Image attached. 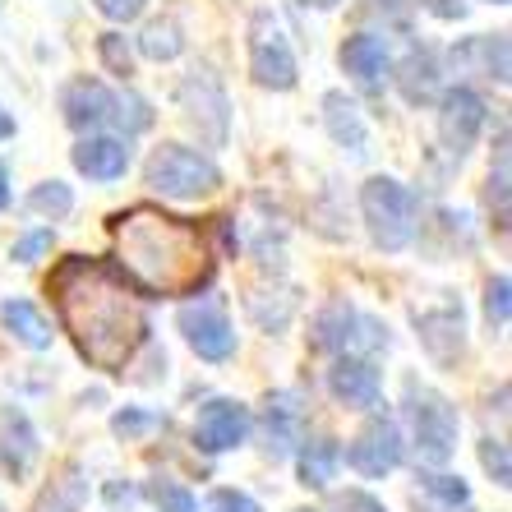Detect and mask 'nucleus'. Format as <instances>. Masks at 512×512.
Segmentation results:
<instances>
[{"instance_id":"obj_1","label":"nucleus","mask_w":512,"mask_h":512,"mask_svg":"<svg viewBox=\"0 0 512 512\" xmlns=\"http://www.w3.org/2000/svg\"><path fill=\"white\" fill-rule=\"evenodd\" d=\"M47 291L56 300V314L70 333L74 351L102 374H120L139 356L143 337H148V314L143 300L120 268L107 259H88L70 254L47 277Z\"/></svg>"},{"instance_id":"obj_2","label":"nucleus","mask_w":512,"mask_h":512,"mask_svg":"<svg viewBox=\"0 0 512 512\" xmlns=\"http://www.w3.org/2000/svg\"><path fill=\"white\" fill-rule=\"evenodd\" d=\"M111 245L125 282L148 296H194L213 282V250L199 222L171 217L153 203L111 217Z\"/></svg>"},{"instance_id":"obj_3","label":"nucleus","mask_w":512,"mask_h":512,"mask_svg":"<svg viewBox=\"0 0 512 512\" xmlns=\"http://www.w3.org/2000/svg\"><path fill=\"white\" fill-rule=\"evenodd\" d=\"M360 213L370 222V236L379 250H406L416 236V199L406 185H397L393 176H374L360 190Z\"/></svg>"},{"instance_id":"obj_4","label":"nucleus","mask_w":512,"mask_h":512,"mask_svg":"<svg viewBox=\"0 0 512 512\" xmlns=\"http://www.w3.org/2000/svg\"><path fill=\"white\" fill-rule=\"evenodd\" d=\"M148 185L157 194H167V199H203V194H213L222 185V171L208 162L203 153L194 148H180V143H167V148H157L148 157Z\"/></svg>"},{"instance_id":"obj_5","label":"nucleus","mask_w":512,"mask_h":512,"mask_svg":"<svg viewBox=\"0 0 512 512\" xmlns=\"http://www.w3.org/2000/svg\"><path fill=\"white\" fill-rule=\"evenodd\" d=\"M406 406H411V425H416V453L420 462L443 466L457 453V411L448 397L434 388H406Z\"/></svg>"},{"instance_id":"obj_6","label":"nucleus","mask_w":512,"mask_h":512,"mask_svg":"<svg viewBox=\"0 0 512 512\" xmlns=\"http://www.w3.org/2000/svg\"><path fill=\"white\" fill-rule=\"evenodd\" d=\"M250 74L254 84L273 88V93L296 88V51H291L282 24L268 10H259L250 19Z\"/></svg>"},{"instance_id":"obj_7","label":"nucleus","mask_w":512,"mask_h":512,"mask_svg":"<svg viewBox=\"0 0 512 512\" xmlns=\"http://www.w3.org/2000/svg\"><path fill=\"white\" fill-rule=\"evenodd\" d=\"M402 429L393 425L388 416H374L370 425L356 434V443H351V453H346V462L356 466L360 476H370V480H379V476H388V471H397L402 466Z\"/></svg>"},{"instance_id":"obj_8","label":"nucleus","mask_w":512,"mask_h":512,"mask_svg":"<svg viewBox=\"0 0 512 512\" xmlns=\"http://www.w3.org/2000/svg\"><path fill=\"white\" fill-rule=\"evenodd\" d=\"M180 333H185V342H190L203 360H227L231 351H236V333H231V323L217 300L185 305V310H180Z\"/></svg>"},{"instance_id":"obj_9","label":"nucleus","mask_w":512,"mask_h":512,"mask_svg":"<svg viewBox=\"0 0 512 512\" xmlns=\"http://www.w3.org/2000/svg\"><path fill=\"white\" fill-rule=\"evenodd\" d=\"M245 434H250V411L231 397H213L194 420V443L203 453H227V448L245 443Z\"/></svg>"},{"instance_id":"obj_10","label":"nucleus","mask_w":512,"mask_h":512,"mask_svg":"<svg viewBox=\"0 0 512 512\" xmlns=\"http://www.w3.org/2000/svg\"><path fill=\"white\" fill-rule=\"evenodd\" d=\"M480 125H485V102H480L471 88H453V93H443V111H439V134L443 143L453 148L457 157L476 143Z\"/></svg>"},{"instance_id":"obj_11","label":"nucleus","mask_w":512,"mask_h":512,"mask_svg":"<svg viewBox=\"0 0 512 512\" xmlns=\"http://www.w3.org/2000/svg\"><path fill=\"white\" fill-rule=\"evenodd\" d=\"M60 111H65V125H74V130H97V125L116 120V93L102 79H74L60 97Z\"/></svg>"},{"instance_id":"obj_12","label":"nucleus","mask_w":512,"mask_h":512,"mask_svg":"<svg viewBox=\"0 0 512 512\" xmlns=\"http://www.w3.org/2000/svg\"><path fill=\"white\" fill-rule=\"evenodd\" d=\"M37 457V434L19 406H0V471L5 476H28Z\"/></svg>"},{"instance_id":"obj_13","label":"nucleus","mask_w":512,"mask_h":512,"mask_svg":"<svg viewBox=\"0 0 512 512\" xmlns=\"http://www.w3.org/2000/svg\"><path fill=\"white\" fill-rule=\"evenodd\" d=\"M328 388H333L337 402L360 406V411L379 406V370H374L370 360H356V356L337 360L333 370H328Z\"/></svg>"},{"instance_id":"obj_14","label":"nucleus","mask_w":512,"mask_h":512,"mask_svg":"<svg viewBox=\"0 0 512 512\" xmlns=\"http://www.w3.org/2000/svg\"><path fill=\"white\" fill-rule=\"evenodd\" d=\"M300 420H305V406L296 402V393H277L268 397V416H263V429H268V453L286 457L300 439Z\"/></svg>"},{"instance_id":"obj_15","label":"nucleus","mask_w":512,"mask_h":512,"mask_svg":"<svg viewBox=\"0 0 512 512\" xmlns=\"http://www.w3.org/2000/svg\"><path fill=\"white\" fill-rule=\"evenodd\" d=\"M74 167L84 171L88 180H116L130 167V148L120 139H84L74 148Z\"/></svg>"},{"instance_id":"obj_16","label":"nucleus","mask_w":512,"mask_h":512,"mask_svg":"<svg viewBox=\"0 0 512 512\" xmlns=\"http://www.w3.org/2000/svg\"><path fill=\"white\" fill-rule=\"evenodd\" d=\"M88 499V476L79 466H60L56 476L47 480V489L33 499L28 512H79Z\"/></svg>"},{"instance_id":"obj_17","label":"nucleus","mask_w":512,"mask_h":512,"mask_svg":"<svg viewBox=\"0 0 512 512\" xmlns=\"http://www.w3.org/2000/svg\"><path fill=\"white\" fill-rule=\"evenodd\" d=\"M342 70L356 74L360 84H379L383 70H388V51H383V37L374 33H356L342 42Z\"/></svg>"},{"instance_id":"obj_18","label":"nucleus","mask_w":512,"mask_h":512,"mask_svg":"<svg viewBox=\"0 0 512 512\" xmlns=\"http://www.w3.org/2000/svg\"><path fill=\"white\" fill-rule=\"evenodd\" d=\"M420 342L429 346L434 360H453L462 351V310L420 314Z\"/></svg>"},{"instance_id":"obj_19","label":"nucleus","mask_w":512,"mask_h":512,"mask_svg":"<svg viewBox=\"0 0 512 512\" xmlns=\"http://www.w3.org/2000/svg\"><path fill=\"white\" fill-rule=\"evenodd\" d=\"M0 323L24 346H33V351H47L51 346V323L42 319V310L28 305V300H5V305H0Z\"/></svg>"},{"instance_id":"obj_20","label":"nucleus","mask_w":512,"mask_h":512,"mask_svg":"<svg viewBox=\"0 0 512 512\" xmlns=\"http://www.w3.org/2000/svg\"><path fill=\"white\" fill-rule=\"evenodd\" d=\"M356 310L346 305V300H333V305H323V314L314 319V346L319 351H342V346L356 342Z\"/></svg>"},{"instance_id":"obj_21","label":"nucleus","mask_w":512,"mask_h":512,"mask_svg":"<svg viewBox=\"0 0 512 512\" xmlns=\"http://www.w3.org/2000/svg\"><path fill=\"white\" fill-rule=\"evenodd\" d=\"M337 462H342V448L333 439H310L300 448V485L328 489V480L337 476Z\"/></svg>"},{"instance_id":"obj_22","label":"nucleus","mask_w":512,"mask_h":512,"mask_svg":"<svg viewBox=\"0 0 512 512\" xmlns=\"http://www.w3.org/2000/svg\"><path fill=\"white\" fill-rule=\"evenodd\" d=\"M323 116H328V130H333L337 143H346L351 153H365V120H360L356 102H346L342 93L323 97Z\"/></svg>"},{"instance_id":"obj_23","label":"nucleus","mask_w":512,"mask_h":512,"mask_svg":"<svg viewBox=\"0 0 512 512\" xmlns=\"http://www.w3.org/2000/svg\"><path fill=\"white\" fill-rule=\"evenodd\" d=\"M139 47L148 60H176L180 51H185V37H180V28L171 24V19H157V24H148V33L139 37Z\"/></svg>"},{"instance_id":"obj_24","label":"nucleus","mask_w":512,"mask_h":512,"mask_svg":"<svg viewBox=\"0 0 512 512\" xmlns=\"http://www.w3.org/2000/svg\"><path fill=\"white\" fill-rule=\"evenodd\" d=\"M28 208L42 217H65L74 208V194L70 185H60V180H47V185H37L33 194H28Z\"/></svg>"},{"instance_id":"obj_25","label":"nucleus","mask_w":512,"mask_h":512,"mask_svg":"<svg viewBox=\"0 0 512 512\" xmlns=\"http://www.w3.org/2000/svg\"><path fill=\"white\" fill-rule=\"evenodd\" d=\"M402 93H406V102H425V97L434 93V65H429V56H411V60H406Z\"/></svg>"},{"instance_id":"obj_26","label":"nucleus","mask_w":512,"mask_h":512,"mask_svg":"<svg viewBox=\"0 0 512 512\" xmlns=\"http://www.w3.org/2000/svg\"><path fill=\"white\" fill-rule=\"evenodd\" d=\"M148 499H153L162 512H199L194 494L185 485H176V480H153V485H148Z\"/></svg>"},{"instance_id":"obj_27","label":"nucleus","mask_w":512,"mask_h":512,"mask_svg":"<svg viewBox=\"0 0 512 512\" xmlns=\"http://www.w3.org/2000/svg\"><path fill=\"white\" fill-rule=\"evenodd\" d=\"M97 51H102V60H107L111 74H120V79H130V74H134L130 42H125L120 33H102V37H97Z\"/></svg>"},{"instance_id":"obj_28","label":"nucleus","mask_w":512,"mask_h":512,"mask_svg":"<svg viewBox=\"0 0 512 512\" xmlns=\"http://www.w3.org/2000/svg\"><path fill=\"white\" fill-rule=\"evenodd\" d=\"M420 485H425V494L448 503V508H466V499H471V489H466L462 476H420Z\"/></svg>"},{"instance_id":"obj_29","label":"nucleus","mask_w":512,"mask_h":512,"mask_svg":"<svg viewBox=\"0 0 512 512\" xmlns=\"http://www.w3.org/2000/svg\"><path fill=\"white\" fill-rule=\"evenodd\" d=\"M480 462H485V471L494 476V485H503V489L512 485V462H508V443H503V439H485V443H480Z\"/></svg>"},{"instance_id":"obj_30","label":"nucleus","mask_w":512,"mask_h":512,"mask_svg":"<svg viewBox=\"0 0 512 512\" xmlns=\"http://www.w3.org/2000/svg\"><path fill=\"white\" fill-rule=\"evenodd\" d=\"M116 120L130 134H139V130H148V125H153V111H148V102H143V97L130 93V97H116Z\"/></svg>"},{"instance_id":"obj_31","label":"nucleus","mask_w":512,"mask_h":512,"mask_svg":"<svg viewBox=\"0 0 512 512\" xmlns=\"http://www.w3.org/2000/svg\"><path fill=\"white\" fill-rule=\"evenodd\" d=\"M508 277H494V282L485 286V319L494 323V328H503L508 323Z\"/></svg>"},{"instance_id":"obj_32","label":"nucleus","mask_w":512,"mask_h":512,"mask_svg":"<svg viewBox=\"0 0 512 512\" xmlns=\"http://www.w3.org/2000/svg\"><path fill=\"white\" fill-rule=\"evenodd\" d=\"M203 512H263V508L250 499V494H240V489H217Z\"/></svg>"},{"instance_id":"obj_33","label":"nucleus","mask_w":512,"mask_h":512,"mask_svg":"<svg viewBox=\"0 0 512 512\" xmlns=\"http://www.w3.org/2000/svg\"><path fill=\"white\" fill-rule=\"evenodd\" d=\"M333 512H388V508L365 489H346V494H333Z\"/></svg>"},{"instance_id":"obj_34","label":"nucleus","mask_w":512,"mask_h":512,"mask_svg":"<svg viewBox=\"0 0 512 512\" xmlns=\"http://www.w3.org/2000/svg\"><path fill=\"white\" fill-rule=\"evenodd\" d=\"M97 14H107L111 24H130V19H139L143 14V0H93Z\"/></svg>"},{"instance_id":"obj_35","label":"nucleus","mask_w":512,"mask_h":512,"mask_svg":"<svg viewBox=\"0 0 512 512\" xmlns=\"http://www.w3.org/2000/svg\"><path fill=\"white\" fill-rule=\"evenodd\" d=\"M42 250H51V231H33V236L14 240V259H19V263L37 259V254H42Z\"/></svg>"},{"instance_id":"obj_36","label":"nucleus","mask_w":512,"mask_h":512,"mask_svg":"<svg viewBox=\"0 0 512 512\" xmlns=\"http://www.w3.org/2000/svg\"><path fill=\"white\" fill-rule=\"evenodd\" d=\"M148 425H153V416H143V411H120V416H116V434H125V439L143 434Z\"/></svg>"},{"instance_id":"obj_37","label":"nucleus","mask_w":512,"mask_h":512,"mask_svg":"<svg viewBox=\"0 0 512 512\" xmlns=\"http://www.w3.org/2000/svg\"><path fill=\"white\" fill-rule=\"evenodd\" d=\"M425 5L439 14V19H462V14H466L462 0H425Z\"/></svg>"},{"instance_id":"obj_38","label":"nucleus","mask_w":512,"mask_h":512,"mask_svg":"<svg viewBox=\"0 0 512 512\" xmlns=\"http://www.w3.org/2000/svg\"><path fill=\"white\" fill-rule=\"evenodd\" d=\"M10 203V171H5V162H0V208Z\"/></svg>"},{"instance_id":"obj_39","label":"nucleus","mask_w":512,"mask_h":512,"mask_svg":"<svg viewBox=\"0 0 512 512\" xmlns=\"http://www.w3.org/2000/svg\"><path fill=\"white\" fill-rule=\"evenodd\" d=\"M10 134H14V116L0 107V139H10Z\"/></svg>"},{"instance_id":"obj_40","label":"nucleus","mask_w":512,"mask_h":512,"mask_svg":"<svg viewBox=\"0 0 512 512\" xmlns=\"http://www.w3.org/2000/svg\"><path fill=\"white\" fill-rule=\"evenodd\" d=\"M314 5H337V0H314Z\"/></svg>"},{"instance_id":"obj_41","label":"nucleus","mask_w":512,"mask_h":512,"mask_svg":"<svg viewBox=\"0 0 512 512\" xmlns=\"http://www.w3.org/2000/svg\"><path fill=\"white\" fill-rule=\"evenodd\" d=\"M300 512H310V508H300Z\"/></svg>"}]
</instances>
